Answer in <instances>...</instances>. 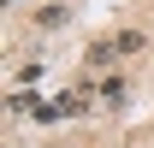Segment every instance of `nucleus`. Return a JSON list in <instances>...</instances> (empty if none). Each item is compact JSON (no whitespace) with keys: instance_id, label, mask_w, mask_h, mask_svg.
I'll return each instance as SVG.
<instances>
[{"instance_id":"obj_1","label":"nucleus","mask_w":154,"mask_h":148,"mask_svg":"<svg viewBox=\"0 0 154 148\" xmlns=\"http://www.w3.org/2000/svg\"><path fill=\"white\" fill-rule=\"evenodd\" d=\"M101 107H125V95H131V89H125V77H101Z\"/></svg>"},{"instance_id":"obj_2","label":"nucleus","mask_w":154,"mask_h":148,"mask_svg":"<svg viewBox=\"0 0 154 148\" xmlns=\"http://www.w3.org/2000/svg\"><path fill=\"white\" fill-rule=\"evenodd\" d=\"M36 24H42V30H65V24H71V6H42Z\"/></svg>"},{"instance_id":"obj_3","label":"nucleus","mask_w":154,"mask_h":148,"mask_svg":"<svg viewBox=\"0 0 154 148\" xmlns=\"http://www.w3.org/2000/svg\"><path fill=\"white\" fill-rule=\"evenodd\" d=\"M83 59H89L95 71H101V65H113V59H119V36H113V42H95V48H89Z\"/></svg>"},{"instance_id":"obj_4","label":"nucleus","mask_w":154,"mask_h":148,"mask_svg":"<svg viewBox=\"0 0 154 148\" xmlns=\"http://www.w3.org/2000/svg\"><path fill=\"white\" fill-rule=\"evenodd\" d=\"M142 48H148L142 30H119V54H142Z\"/></svg>"},{"instance_id":"obj_5","label":"nucleus","mask_w":154,"mask_h":148,"mask_svg":"<svg viewBox=\"0 0 154 148\" xmlns=\"http://www.w3.org/2000/svg\"><path fill=\"white\" fill-rule=\"evenodd\" d=\"M6 6H18V0H6Z\"/></svg>"}]
</instances>
